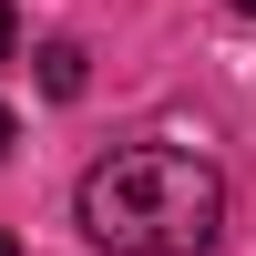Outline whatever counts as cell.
<instances>
[{
  "instance_id": "obj_1",
  "label": "cell",
  "mask_w": 256,
  "mask_h": 256,
  "mask_svg": "<svg viewBox=\"0 0 256 256\" xmlns=\"http://www.w3.org/2000/svg\"><path fill=\"white\" fill-rule=\"evenodd\" d=\"M226 226V174L184 144H123L82 174V236L102 256H205Z\"/></svg>"
},
{
  "instance_id": "obj_2",
  "label": "cell",
  "mask_w": 256,
  "mask_h": 256,
  "mask_svg": "<svg viewBox=\"0 0 256 256\" xmlns=\"http://www.w3.org/2000/svg\"><path fill=\"white\" fill-rule=\"evenodd\" d=\"M41 92H82V41H41Z\"/></svg>"
},
{
  "instance_id": "obj_3",
  "label": "cell",
  "mask_w": 256,
  "mask_h": 256,
  "mask_svg": "<svg viewBox=\"0 0 256 256\" xmlns=\"http://www.w3.org/2000/svg\"><path fill=\"white\" fill-rule=\"evenodd\" d=\"M0 62H10V0H0Z\"/></svg>"
},
{
  "instance_id": "obj_4",
  "label": "cell",
  "mask_w": 256,
  "mask_h": 256,
  "mask_svg": "<svg viewBox=\"0 0 256 256\" xmlns=\"http://www.w3.org/2000/svg\"><path fill=\"white\" fill-rule=\"evenodd\" d=\"M0 154H10V102H0Z\"/></svg>"
},
{
  "instance_id": "obj_5",
  "label": "cell",
  "mask_w": 256,
  "mask_h": 256,
  "mask_svg": "<svg viewBox=\"0 0 256 256\" xmlns=\"http://www.w3.org/2000/svg\"><path fill=\"white\" fill-rule=\"evenodd\" d=\"M236 10H246V20H256V0H236Z\"/></svg>"
},
{
  "instance_id": "obj_6",
  "label": "cell",
  "mask_w": 256,
  "mask_h": 256,
  "mask_svg": "<svg viewBox=\"0 0 256 256\" xmlns=\"http://www.w3.org/2000/svg\"><path fill=\"white\" fill-rule=\"evenodd\" d=\"M0 256H20V246H10V236H0Z\"/></svg>"
}]
</instances>
